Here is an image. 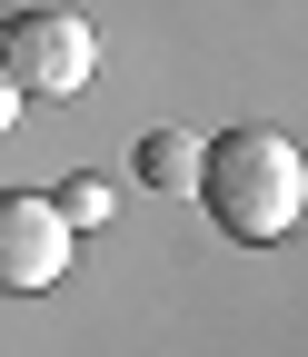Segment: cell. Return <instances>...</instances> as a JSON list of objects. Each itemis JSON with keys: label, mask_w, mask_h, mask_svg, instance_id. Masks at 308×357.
I'll return each instance as SVG.
<instances>
[{"label": "cell", "mask_w": 308, "mask_h": 357, "mask_svg": "<svg viewBox=\"0 0 308 357\" xmlns=\"http://www.w3.org/2000/svg\"><path fill=\"white\" fill-rule=\"evenodd\" d=\"M199 199L239 248H279L308 208V159L288 129H229L199 149Z\"/></svg>", "instance_id": "1"}, {"label": "cell", "mask_w": 308, "mask_h": 357, "mask_svg": "<svg viewBox=\"0 0 308 357\" xmlns=\"http://www.w3.org/2000/svg\"><path fill=\"white\" fill-rule=\"evenodd\" d=\"M100 70V40L80 10H20L0 20V79H10V100H70V89H90Z\"/></svg>", "instance_id": "2"}, {"label": "cell", "mask_w": 308, "mask_h": 357, "mask_svg": "<svg viewBox=\"0 0 308 357\" xmlns=\"http://www.w3.org/2000/svg\"><path fill=\"white\" fill-rule=\"evenodd\" d=\"M70 218L40 199V189H0V288L30 298V288H50L60 268H70Z\"/></svg>", "instance_id": "3"}, {"label": "cell", "mask_w": 308, "mask_h": 357, "mask_svg": "<svg viewBox=\"0 0 308 357\" xmlns=\"http://www.w3.org/2000/svg\"><path fill=\"white\" fill-rule=\"evenodd\" d=\"M140 178L149 189H199V139L189 129H149L140 139Z\"/></svg>", "instance_id": "4"}, {"label": "cell", "mask_w": 308, "mask_h": 357, "mask_svg": "<svg viewBox=\"0 0 308 357\" xmlns=\"http://www.w3.org/2000/svg\"><path fill=\"white\" fill-rule=\"evenodd\" d=\"M50 208L70 218V229H100V218H110V189H100V178H70V189H60Z\"/></svg>", "instance_id": "5"}, {"label": "cell", "mask_w": 308, "mask_h": 357, "mask_svg": "<svg viewBox=\"0 0 308 357\" xmlns=\"http://www.w3.org/2000/svg\"><path fill=\"white\" fill-rule=\"evenodd\" d=\"M10 109H20V100H10V79H0V129H10Z\"/></svg>", "instance_id": "6"}, {"label": "cell", "mask_w": 308, "mask_h": 357, "mask_svg": "<svg viewBox=\"0 0 308 357\" xmlns=\"http://www.w3.org/2000/svg\"><path fill=\"white\" fill-rule=\"evenodd\" d=\"M0 20H10V10H0Z\"/></svg>", "instance_id": "7"}]
</instances>
